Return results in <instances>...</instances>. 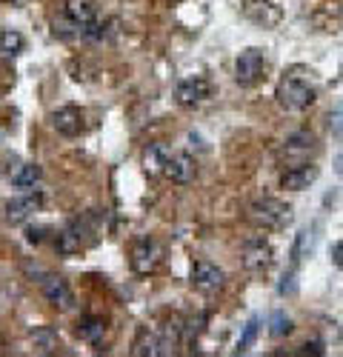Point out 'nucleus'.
Wrapping results in <instances>:
<instances>
[{"instance_id":"f257e3e1","label":"nucleus","mask_w":343,"mask_h":357,"mask_svg":"<svg viewBox=\"0 0 343 357\" xmlns=\"http://www.w3.org/2000/svg\"><path fill=\"white\" fill-rule=\"evenodd\" d=\"M275 98H277V103L286 112H303V109H309L314 103V86L309 83L306 69L295 66V69L286 72L280 77V83H277Z\"/></svg>"},{"instance_id":"f03ea898","label":"nucleus","mask_w":343,"mask_h":357,"mask_svg":"<svg viewBox=\"0 0 343 357\" xmlns=\"http://www.w3.org/2000/svg\"><path fill=\"white\" fill-rule=\"evenodd\" d=\"M246 218L257 229H283L292 220V206L277 197H261L246 209Z\"/></svg>"},{"instance_id":"7ed1b4c3","label":"nucleus","mask_w":343,"mask_h":357,"mask_svg":"<svg viewBox=\"0 0 343 357\" xmlns=\"http://www.w3.org/2000/svg\"><path fill=\"white\" fill-rule=\"evenodd\" d=\"M264 69H266V54L261 49H246V52H241L238 63H235V80L241 86H254L264 77Z\"/></svg>"},{"instance_id":"20e7f679","label":"nucleus","mask_w":343,"mask_h":357,"mask_svg":"<svg viewBox=\"0 0 343 357\" xmlns=\"http://www.w3.org/2000/svg\"><path fill=\"white\" fill-rule=\"evenodd\" d=\"M241 257H243V266L249 272H266L272 266L275 252H272V243L266 241V237H249V241L243 243Z\"/></svg>"},{"instance_id":"39448f33","label":"nucleus","mask_w":343,"mask_h":357,"mask_svg":"<svg viewBox=\"0 0 343 357\" xmlns=\"http://www.w3.org/2000/svg\"><path fill=\"white\" fill-rule=\"evenodd\" d=\"M160 257H163V249L152 241V237H143V241H137L132 249V269L137 275H152L158 269Z\"/></svg>"},{"instance_id":"423d86ee","label":"nucleus","mask_w":343,"mask_h":357,"mask_svg":"<svg viewBox=\"0 0 343 357\" xmlns=\"http://www.w3.org/2000/svg\"><path fill=\"white\" fill-rule=\"evenodd\" d=\"M314 152V135L309 132H295L286 137L283 143V160L286 166H300V163H309V155Z\"/></svg>"},{"instance_id":"0eeeda50","label":"nucleus","mask_w":343,"mask_h":357,"mask_svg":"<svg viewBox=\"0 0 343 357\" xmlns=\"http://www.w3.org/2000/svg\"><path fill=\"white\" fill-rule=\"evenodd\" d=\"M223 280H226L223 269H218V266L209 260H197L192 266V286L197 291H218L223 286Z\"/></svg>"},{"instance_id":"6e6552de","label":"nucleus","mask_w":343,"mask_h":357,"mask_svg":"<svg viewBox=\"0 0 343 357\" xmlns=\"http://www.w3.org/2000/svg\"><path fill=\"white\" fill-rule=\"evenodd\" d=\"M77 337L86 343V346H92V349H100L106 343V335H109V323L98 314H86L77 320Z\"/></svg>"},{"instance_id":"1a4fd4ad","label":"nucleus","mask_w":343,"mask_h":357,"mask_svg":"<svg viewBox=\"0 0 343 357\" xmlns=\"http://www.w3.org/2000/svg\"><path fill=\"white\" fill-rule=\"evenodd\" d=\"M209 92H212V86H209V80L206 77H189V80H181L178 83V103L181 106H186V109H192V106H200L206 98H209Z\"/></svg>"},{"instance_id":"9d476101","label":"nucleus","mask_w":343,"mask_h":357,"mask_svg":"<svg viewBox=\"0 0 343 357\" xmlns=\"http://www.w3.org/2000/svg\"><path fill=\"white\" fill-rule=\"evenodd\" d=\"M318 166L314 163H300V166H289L283 172V177H280V183H283V189H289V192H303V189H309L314 181H318Z\"/></svg>"},{"instance_id":"9b49d317","label":"nucleus","mask_w":343,"mask_h":357,"mask_svg":"<svg viewBox=\"0 0 343 357\" xmlns=\"http://www.w3.org/2000/svg\"><path fill=\"white\" fill-rule=\"evenodd\" d=\"M52 126L66 135V137H77L86 132V123H83V112L75 109V106H63V109H57L52 112Z\"/></svg>"},{"instance_id":"f8f14e48","label":"nucleus","mask_w":343,"mask_h":357,"mask_svg":"<svg viewBox=\"0 0 343 357\" xmlns=\"http://www.w3.org/2000/svg\"><path fill=\"white\" fill-rule=\"evenodd\" d=\"M40 289H43V297H46V301H49L54 309H61V312L72 309V291H69L66 280H61L57 275H43Z\"/></svg>"},{"instance_id":"ddd939ff","label":"nucleus","mask_w":343,"mask_h":357,"mask_svg":"<svg viewBox=\"0 0 343 357\" xmlns=\"http://www.w3.org/2000/svg\"><path fill=\"white\" fill-rule=\"evenodd\" d=\"M243 12H246V17H249L252 23L264 26V29L280 23V9H277L275 3H269V0H246Z\"/></svg>"},{"instance_id":"4468645a","label":"nucleus","mask_w":343,"mask_h":357,"mask_svg":"<svg viewBox=\"0 0 343 357\" xmlns=\"http://www.w3.org/2000/svg\"><path fill=\"white\" fill-rule=\"evenodd\" d=\"M40 203H43L40 195H26V197L9 200V203H6V220H9V223H23V220H29V218H32V215L40 209Z\"/></svg>"},{"instance_id":"2eb2a0df","label":"nucleus","mask_w":343,"mask_h":357,"mask_svg":"<svg viewBox=\"0 0 343 357\" xmlns=\"http://www.w3.org/2000/svg\"><path fill=\"white\" fill-rule=\"evenodd\" d=\"M63 15H66L75 26L86 29L89 23H95V20H98V3H95V0H66Z\"/></svg>"},{"instance_id":"dca6fc26","label":"nucleus","mask_w":343,"mask_h":357,"mask_svg":"<svg viewBox=\"0 0 343 357\" xmlns=\"http://www.w3.org/2000/svg\"><path fill=\"white\" fill-rule=\"evenodd\" d=\"M163 174L169 177L172 183H192L195 181V160L189 155H172L166 160Z\"/></svg>"},{"instance_id":"f3484780","label":"nucleus","mask_w":343,"mask_h":357,"mask_svg":"<svg viewBox=\"0 0 343 357\" xmlns=\"http://www.w3.org/2000/svg\"><path fill=\"white\" fill-rule=\"evenodd\" d=\"M172 158V152L163 146V143H149L146 152H143V169H146L149 174H158L166 169V160Z\"/></svg>"},{"instance_id":"a211bd4d","label":"nucleus","mask_w":343,"mask_h":357,"mask_svg":"<svg viewBox=\"0 0 343 357\" xmlns=\"http://www.w3.org/2000/svg\"><path fill=\"white\" fill-rule=\"evenodd\" d=\"M9 181L15 189H32L38 181H40V166L38 163H20L12 174H9Z\"/></svg>"},{"instance_id":"6ab92c4d","label":"nucleus","mask_w":343,"mask_h":357,"mask_svg":"<svg viewBox=\"0 0 343 357\" xmlns=\"http://www.w3.org/2000/svg\"><path fill=\"white\" fill-rule=\"evenodd\" d=\"M57 343H61V337H57V332L52 329V326H40V329L32 335V346L38 354H52L57 351Z\"/></svg>"},{"instance_id":"aec40b11","label":"nucleus","mask_w":343,"mask_h":357,"mask_svg":"<svg viewBox=\"0 0 343 357\" xmlns=\"http://www.w3.org/2000/svg\"><path fill=\"white\" fill-rule=\"evenodd\" d=\"M314 249V229H300L295 237V246H292V266H298L303 257H309Z\"/></svg>"},{"instance_id":"412c9836","label":"nucleus","mask_w":343,"mask_h":357,"mask_svg":"<svg viewBox=\"0 0 343 357\" xmlns=\"http://www.w3.org/2000/svg\"><path fill=\"white\" fill-rule=\"evenodd\" d=\"M23 46H26V40L15 29H3V32H0V54L3 57H17L23 52Z\"/></svg>"},{"instance_id":"4be33fe9","label":"nucleus","mask_w":343,"mask_h":357,"mask_svg":"<svg viewBox=\"0 0 343 357\" xmlns=\"http://www.w3.org/2000/svg\"><path fill=\"white\" fill-rule=\"evenodd\" d=\"M80 234L75 231V229H66V231H61L57 234V252L61 255H75V252H80Z\"/></svg>"},{"instance_id":"5701e85b","label":"nucleus","mask_w":343,"mask_h":357,"mask_svg":"<svg viewBox=\"0 0 343 357\" xmlns=\"http://www.w3.org/2000/svg\"><path fill=\"white\" fill-rule=\"evenodd\" d=\"M257 326H261V320H257V317H252V320L246 323V329H243V335H241V340H238V354H246V351L252 349V343H254V337H257Z\"/></svg>"},{"instance_id":"b1692460","label":"nucleus","mask_w":343,"mask_h":357,"mask_svg":"<svg viewBox=\"0 0 343 357\" xmlns=\"http://www.w3.org/2000/svg\"><path fill=\"white\" fill-rule=\"evenodd\" d=\"M272 337H286V335H289L292 332V317H286L283 312H275L272 314Z\"/></svg>"},{"instance_id":"393cba45","label":"nucleus","mask_w":343,"mask_h":357,"mask_svg":"<svg viewBox=\"0 0 343 357\" xmlns=\"http://www.w3.org/2000/svg\"><path fill=\"white\" fill-rule=\"evenodd\" d=\"M277 291L286 297V294H298V283H295V272H286L283 278H280V286H277Z\"/></svg>"},{"instance_id":"a878e982","label":"nucleus","mask_w":343,"mask_h":357,"mask_svg":"<svg viewBox=\"0 0 343 357\" xmlns=\"http://www.w3.org/2000/svg\"><path fill=\"white\" fill-rule=\"evenodd\" d=\"M332 132L335 135H343V106L337 112H332Z\"/></svg>"},{"instance_id":"bb28decb","label":"nucleus","mask_w":343,"mask_h":357,"mask_svg":"<svg viewBox=\"0 0 343 357\" xmlns=\"http://www.w3.org/2000/svg\"><path fill=\"white\" fill-rule=\"evenodd\" d=\"M332 260H335V266H340V269H343V241H337L332 246Z\"/></svg>"},{"instance_id":"cd10ccee","label":"nucleus","mask_w":343,"mask_h":357,"mask_svg":"<svg viewBox=\"0 0 343 357\" xmlns=\"http://www.w3.org/2000/svg\"><path fill=\"white\" fill-rule=\"evenodd\" d=\"M43 231L46 229H26V241L29 243H40L43 241Z\"/></svg>"},{"instance_id":"c85d7f7f","label":"nucleus","mask_w":343,"mask_h":357,"mask_svg":"<svg viewBox=\"0 0 343 357\" xmlns=\"http://www.w3.org/2000/svg\"><path fill=\"white\" fill-rule=\"evenodd\" d=\"M303 349H306V351H312V354H323V346H321V343H306Z\"/></svg>"},{"instance_id":"c756f323","label":"nucleus","mask_w":343,"mask_h":357,"mask_svg":"<svg viewBox=\"0 0 343 357\" xmlns=\"http://www.w3.org/2000/svg\"><path fill=\"white\" fill-rule=\"evenodd\" d=\"M337 163H340V166H337V172H340V174H343V158H340V160H337Z\"/></svg>"},{"instance_id":"7c9ffc66","label":"nucleus","mask_w":343,"mask_h":357,"mask_svg":"<svg viewBox=\"0 0 343 357\" xmlns=\"http://www.w3.org/2000/svg\"><path fill=\"white\" fill-rule=\"evenodd\" d=\"M12 3H26V0H12Z\"/></svg>"}]
</instances>
